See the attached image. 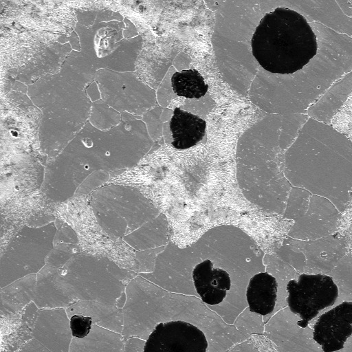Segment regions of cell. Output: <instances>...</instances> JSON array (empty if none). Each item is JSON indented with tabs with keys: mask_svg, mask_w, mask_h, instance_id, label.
I'll return each mask as SVG.
<instances>
[{
	"mask_svg": "<svg viewBox=\"0 0 352 352\" xmlns=\"http://www.w3.org/2000/svg\"><path fill=\"white\" fill-rule=\"evenodd\" d=\"M252 54L272 74L289 75L304 68L317 54V38L305 16L278 7L266 13L251 38Z\"/></svg>",
	"mask_w": 352,
	"mask_h": 352,
	"instance_id": "cell-1",
	"label": "cell"
},
{
	"mask_svg": "<svg viewBox=\"0 0 352 352\" xmlns=\"http://www.w3.org/2000/svg\"><path fill=\"white\" fill-rule=\"evenodd\" d=\"M287 303L290 311L299 316L298 324L305 328L320 311L332 306L338 296V289L333 278L324 274L299 276L287 284Z\"/></svg>",
	"mask_w": 352,
	"mask_h": 352,
	"instance_id": "cell-2",
	"label": "cell"
},
{
	"mask_svg": "<svg viewBox=\"0 0 352 352\" xmlns=\"http://www.w3.org/2000/svg\"><path fill=\"white\" fill-rule=\"evenodd\" d=\"M206 338L196 326L182 320L157 324L146 341L144 351L205 352Z\"/></svg>",
	"mask_w": 352,
	"mask_h": 352,
	"instance_id": "cell-3",
	"label": "cell"
},
{
	"mask_svg": "<svg viewBox=\"0 0 352 352\" xmlns=\"http://www.w3.org/2000/svg\"><path fill=\"white\" fill-rule=\"evenodd\" d=\"M352 333V302H343L322 314L314 327V340L324 352L343 348Z\"/></svg>",
	"mask_w": 352,
	"mask_h": 352,
	"instance_id": "cell-4",
	"label": "cell"
},
{
	"mask_svg": "<svg viewBox=\"0 0 352 352\" xmlns=\"http://www.w3.org/2000/svg\"><path fill=\"white\" fill-rule=\"evenodd\" d=\"M192 275L197 294L204 302L210 305L221 302L230 289L229 274L223 269L214 268L209 259L197 264Z\"/></svg>",
	"mask_w": 352,
	"mask_h": 352,
	"instance_id": "cell-5",
	"label": "cell"
},
{
	"mask_svg": "<svg viewBox=\"0 0 352 352\" xmlns=\"http://www.w3.org/2000/svg\"><path fill=\"white\" fill-rule=\"evenodd\" d=\"M206 121L190 112L176 107L170 122L172 146L179 150L195 146L206 134Z\"/></svg>",
	"mask_w": 352,
	"mask_h": 352,
	"instance_id": "cell-6",
	"label": "cell"
},
{
	"mask_svg": "<svg viewBox=\"0 0 352 352\" xmlns=\"http://www.w3.org/2000/svg\"><path fill=\"white\" fill-rule=\"evenodd\" d=\"M277 286L276 279L267 272L253 276L246 290L250 311L261 315L272 313L276 302Z\"/></svg>",
	"mask_w": 352,
	"mask_h": 352,
	"instance_id": "cell-7",
	"label": "cell"
},
{
	"mask_svg": "<svg viewBox=\"0 0 352 352\" xmlns=\"http://www.w3.org/2000/svg\"><path fill=\"white\" fill-rule=\"evenodd\" d=\"M171 85L178 96L190 99L204 96L208 89L203 76L195 69L175 72L171 77Z\"/></svg>",
	"mask_w": 352,
	"mask_h": 352,
	"instance_id": "cell-8",
	"label": "cell"
},
{
	"mask_svg": "<svg viewBox=\"0 0 352 352\" xmlns=\"http://www.w3.org/2000/svg\"><path fill=\"white\" fill-rule=\"evenodd\" d=\"M92 318L89 316L74 315L70 319V329L72 336L78 338L86 337L90 332Z\"/></svg>",
	"mask_w": 352,
	"mask_h": 352,
	"instance_id": "cell-9",
	"label": "cell"
}]
</instances>
